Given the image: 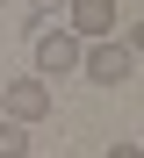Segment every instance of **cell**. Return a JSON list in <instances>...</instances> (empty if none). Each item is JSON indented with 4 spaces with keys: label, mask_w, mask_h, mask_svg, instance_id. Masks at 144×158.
Listing matches in <instances>:
<instances>
[{
    "label": "cell",
    "mask_w": 144,
    "mask_h": 158,
    "mask_svg": "<svg viewBox=\"0 0 144 158\" xmlns=\"http://www.w3.org/2000/svg\"><path fill=\"white\" fill-rule=\"evenodd\" d=\"M79 36L65 29V22H43V29H36V79H72L79 72Z\"/></svg>",
    "instance_id": "cell-1"
},
{
    "label": "cell",
    "mask_w": 144,
    "mask_h": 158,
    "mask_svg": "<svg viewBox=\"0 0 144 158\" xmlns=\"http://www.w3.org/2000/svg\"><path fill=\"white\" fill-rule=\"evenodd\" d=\"M130 72H137V58H130V43H115V36H101V43L79 50V79H94V86H123Z\"/></svg>",
    "instance_id": "cell-2"
},
{
    "label": "cell",
    "mask_w": 144,
    "mask_h": 158,
    "mask_svg": "<svg viewBox=\"0 0 144 158\" xmlns=\"http://www.w3.org/2000/svg\"><path fill=\"white\" fill-rule=\"evenodd\" d=\"M115 0H65V29L79 36V43H101V36H115Z\"/></svg>",
    "instance_id": "cell-3"
},
{
    "label": "cell",
    "mask_w": 144,
    "mask_h": 158,
    "mask_svg": "<svg viewBox=\"0 0 144 158\" xmlns=\"http://www.w3.org/2000/svg\"><path fill=\"white\" fill-rule=\"evenodd\" d=\"M0 115H7V122H43L50 115V86H43V79H7Z\"/></svg>",
    "instance_id": "cell-4"
},
{
    "label": "cell",
    "mask_w": 144,
    "mask_h": 158,
    "mask_svg": "<svg viewBox=\"0 0 144 158\" xmlns=\"http://www.w3.org/2000/svg\"><path fill=\"white\" fill-rule=\"evenodd\" d=\"M0 158H29V122H7V115H0Z\"/></svg>",
    "instance_id": "cell-5"
},
{
    "label": "cell",
    "mask_w": 144,
    "mask_h": 158,
    "mask_svg": "<svg viewBox=\"0 0 144 158\" xmlns=\"http://www.w3.org/2000/svg\"><path fill=\"white\" fill-rule=\"evenodd\" d=\"M123 43H130V58L144 65V22H130V36H123Z\"/></svg>",
    "instance_id": "cell-6"
},
{
    "label": "cell",
    "mask_w": 144,
    "mask_h": 158,
    "mask_svg": "<svg viewBox=\"0 0 144 158\" xmlns=\"http://www.w3.org/2000/svg\"><path fill=\"white\" fill-rule=\"evenodd\" d=\"M101 158H144V151H137V144H108Z\"/></svg>",
    "instance_id": "cell-7"
},
{
    "label": "cell",
    "mask_w": 144,
    "mask_h": 158,
    "mask_svg": "<svg viewBox=\"0 0 144 158\" xmlns=\"http://www.w3.org/2000/svg\"><path fill=\"white\" fill-rule=\"evenodd\" d=\"M29 7H36V15H58V7H65V0H29Z\"/></svg>",
    "instance_id": "cell-8"
},
{
    "label": "cell",
    "mask_w": 144,
    "mask_h": 158,
    "mask_svg": "<svg viewBox=\"0 0 144 158\" xmlns=\"http://www.w3.org/2000/svg\"><path fill=\"white\" fill-rule=\"evenodd\" d=\"M0 94H7V72H0Z\"/></svg>",
    "instance_id": "cell-9"
},
{
    "label": "cell",
    "mask_w": 144,
    "mask_h": 158,
    "mask_svg": "<svg viewBox=\"0 0 144 158\" xmlns=\"http://www.w3.org/2000/svg\"><path fill=\"white\" fill-rule=\"evenodd\" d=\"M0 7H7V0H0Z\"/></svg>",
    "instance_id": "cell-10"
},
{
    "label": "cell",
    "mask_w": 144,
    "mask_h": 158,
    "mask_svg": "<svg viewBox=\"0 0 144 158\" xmlns=\"http://www.w3.org/2000/svg\"><path fill=\"white\" fill-rule=\"evenodd\" d=\"M29 158H36V151H29Z\"/></svg>",
    "instance_id": "cell-11"
}]
</instances>
